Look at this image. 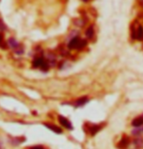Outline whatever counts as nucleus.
<instances>
[{"label":"nucleus","mask_w":143,"mask_h":149,"mask_svg":"<svg viewBox=\"0 0 143 149\" xmlns=\"http://www.w3.org/2000/svg\"><path fill=\"white\" fill-rule=\"evenodd\" d=\"M87 46V41L78 36L73 37L68 43V47L70 49H82Z\"/></svg>","instance_id":"obj_1"},{"label":"nucleus","mask_w":143,"mask_h":149,"mask_svg":"<svg viewBox=\"0 0 143 149\" xmlns=\"http://www.w3.org/2000/svg\"><path fill=\"white\" fill-rule=\"evenodd\" d=\"M33 66L36 68H39L42 71H48L49 69V61L43 57V56H38V57L34 58L33 60Z\"/></svg>","instance_id":"obj_2"},{"label":"nucleus","mask_w":143,"mask_h":149,"mask_svg":"<svg viewBox=\"0 0 143 149\" xmlns=\"http://www.w3.org/2000/svg\"><path fill=\"white\" fill-rule=\"evenodd\" d=\"M84 128H85L86 133L89 134V135H91V136H94L95 134H97L101 130L102 126H101V125H98V124L86 123Z\"/></svg>","instance_id":"obj_3"},{"label":"nucleus","mask_w":143,"mask_h":149,"mask_svg":"<svg viewBox=\"0 0 143 149\" xmlns=\"http://www.w3.org/2000/svg\"><path fill=\"white\" fill-rule=\"evenodd\" d=\"M130 142H132V141H130V139L129 136H122L121 139L118 142V148H120V149H127L128 147L130 146Z\"/></svg>","instance_id":"obj_4"},{"label":"nucleus","mask_w":143,"mask_h":149,"mask_svg":"<svg viewBox=\"0 0 143 149\" xmlns=\"http://www.w3.org/2000/svg\"><path fill=\"white\" fill-rule=\"evenodd\" d=\"M8 44H9V46L12 47V49L16 50V52H18V53L22 52L23 53V52H20V46L19 45V43L15 40V39H13V38L10 39V40L8 41Z\"/></svg>","instance_id":"obj_5"},{"label":"nucleus","mask_w":143,"mask_h":149,"mask_svg":"<svg viewBox=\"0 0 143 149\" xmlns=\"http://www.w3.org/2000/svg\"><path fill=\"white\" fill-rule=\"evenodd\" d=\"M58 121H59V123H61L64 128H66V129L71 130L73 128L72 127V124L70 123V121L68 120L67 118L63 117V116H59V117H58Z\"/></svg>","instance_id":"obj_6"},{"label":"nucleus","mask_w":143,"mask_h":149,"mask_svg":"<svg viewBox=\"0 0 143 149\" xmlns=\"http://www.w3.org/2000/svg\"><path fill=\"white\" fill-rule=\"evenodd\" d=\"M132 37L140 41L143 40V27L141 25H138L137 27L135 29V34H133Z\"/></svg>","instance_id":"obj_7"},{"label":"nucleus","mask_w":143,"mask_h":149,"mask_svg":"<svg viewBox=\"0 0 143 149\" xmlns=\"http://www.w3.org/2000/svg\"><path fill=\"white\" fill-rule=\"evenodd\" d=\"M132 125L135 128H140L143 125V116H137L136 118H135L132 122Z\"/></svg>","instance_id":"obj_8"},{"label":"nucleus","mask_w":143,"mask_h":149,"mask_svg":"<svg viewBox=\"0 0 143 149\" xmlns=\"http://www.w3.org/2000/svg\"><path fill=\"white\" fill-rule=\"evenodd\" d=\"M132 144L137 148V149H142L143 148V139L141 136L138 138H135V139L132 141Z\"/></svg>","instance_id":"obj_9"},{"label":"nucleus","mask_w":143,"mask_h":149,"mask_svg":"<svg viewBox=\"0 0 143 149\" xmlns=\"http://www.w3.org/2000/svg\"><path fill=\"white\" fill-rule=\"evenodd\" d=\"M89 102V100H88V98H86V97H83L81 98V99H79V100H77L75 103H74V105H75V107H82V106H84L86 103H88Z\"/></svg>","instance_id":"obj_10"},{"label":"nucleus","mask_w":143,"mask_h":149,"mask_svg":"<svg viewBox=\"0 0 143 149\" xmlns=\"http://www.w3.org/2000/svg\"><path fill=\"white\" fill-rule=\"evenodd\" d=\"M94 27L93 26H90L87 30H86V36H87L88 39H92L94 37Z\"/></svg>","instance_id":"obj_11"},{"label":"nucleus","mask_w":143,"mask_h":149,"mask_svg":"<svg viewBox=\"0 0 143 149\" xmlns=\"http://www.w3.org/2000/svg\"><path fill=\"white\" fill-rule=\"evenodd\" d=\"M46 126H47L48 128H49L50 130H53L54 132H56V133H58V134H61V128L56 127V126H55V125L46 124Z\"/></svg>","instance_id":"obj_12"},{"label":"nucleus","mask_w":143,"mask_h":149,"mask_svg":"<svg viewBox=\"0 0 143 149\" xmlns=\"http://www.w3.org/2000/svg\"><path fill=\"white\" fill-rule=\"evenodd\" d=\"M2 43H3V39L1 35H0V46H2Z\"/></svg>","instance_id":"obj_13"},{"label":"nucleus","mask_w":143,"mask_h":149,"mask_svg":"<svg viewBox=\"0 0 143 149\" xmlns=\"http://www.w3.org/2000/svg\"><path fill=\"white\" fill-rule=\"evenodd\" d=\"M84 2H88V1H90V0H83Z\"/></svg>","instance_id":"obj_14"},{"label":"nucleus","mask_w":143,"mask_h":149,"mask_svg":"<svg viewBox=\"0 0 143 149\" xmlns=\"http://www.w3.org/2000/svg\"><path fill=\"white\" fill-rule=\"evenodd\" d=\"M142 129H143V128H142Z\"/></svg>","instance_id":"obj_15"}]
</instances>
